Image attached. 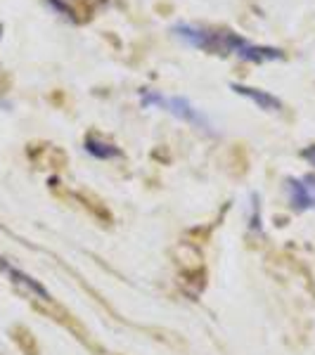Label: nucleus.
<instances>
[{"mask_svg": "<svg viewBox=\"0 0 315 355\" xmlns=\"http://www.w3.org/2000/svg\"><path fill=\"white\" fill-rule=\"evenodd\" d=\"M173 36L185 41L192 48H199L204 53L214 55H237L244 62H254V64H263V62L282 60V50L268 48V45H254L239 33L225 31V28H209L199 24H176Z\"/></svg>", "mask_w": 315, "mask_h": 355, "instance_id": "obj_1", "label": "nucleus"}, {"mask_svg": "<svg viewBox=\"0 0 315 355\" xmlns=\"http://www.w3.org/2000/svg\"><path fill=\"white\" fill-rule=\"evenodd\" d=\"M142 105L150 107V105H159L164 110H169L171 114H176L182 121H190L194 125H206V119L199 114V110H194L187 100L182 97H164L159 93H142Z\"/></svg>", "mask_w": 315, "mask_h": 355, "instance_id": "obj_2", "label": "nucleus"}, {"mask_svg": "<svg viewBox=\"0 0 315 355\" xmlns=\"http://www.w3.org/2000/svg\"><path fill=\"white\" fill-rule=\"evenodd\" d=\"M85 150L93 152L95 157H100V159H114V157H121V152H119L117 147L112 145V142L102 140V137H97V135L85 137Z\"/></svg>", "mask_w": 315, "mask_h": 355, "instance_id": "obj_4", "label": "nucleus"}, {"mask_svg": "<svg viewBox=\"0 0 315 355\" xmlns=\"http://www.w3.org/2000/svg\"><path fill=\"white\" fill-rule=\"evenodd\" d=\"M232 90L237 95L249 97L254 105H259L261 110H266V112H280V110H282V102H280L278 97H273L271 93H266V90H256V88H249V85H232Z\"/></svg>", "mask_w": 315, "mask_h": 355, "instance_id": "obj_3", "label": "nucleus"}, {"mask_svg": "<svg viewBox=\"0 0 315 355\" xmlns=\"http://www.w3.org/2000/svg\"><path fill=\"white\" fill-rule=\"evenodd\" d=\"M0 33H3V26H0Z\"/></svg>", "mask_w": 315, "mask_h": 355, "instance_id": "obj_6", "label": "nucleus"}, {"mask_svg": "<svg viewBox=\"0 0 315 355\" xmlns=\"http://www.w3.org/2000/svg\"><path fill=\"white\" fill-rule=\"evenodd\" d=\"M303 157H306V159H311V162L315 164V147H313V150H308L306 154H303Z\"/></svg>", "mask_w": 315, "mask_h": 355, "instance_id": "obj_5", "label": "nucleus"}]
</instances>
